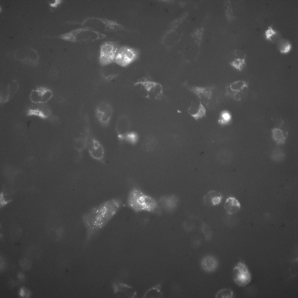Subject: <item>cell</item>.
<instances>
[{
	"mask_svg": "<svg viewBox=\"0 0 298 298\" xmlns=\"http://www.w3.org/2000/svg\"><path fill=\"white\" fill-rule=\"evenodd\" d=\"M121 200L113 198L106 201L89 209L82 216L83 223L90 237L103 228L120 209Z\"/></svg>",
	"mask_w": 298,
	"mask_h": 298,
	"instance_id": "6da1fadb",
	"label": "cell"
},
{
	"mask_svg": "<svg viewBox=\"0 0 298 298\" xmlns=\"http://www.w3.org/2000/svg\"><path fill=\"white\" fill-rule=\"evenodd\" d=\"M127 202L128 206L136 212L156 213L159 208V203L155 198L137 188L130 190Z\"/></svg>",
	"mask_w": 298,
	"mask_h": 298,
	"instance_id": "7a4b0ae2",
	"label": "cell"
},
{
	"mask_svg": "<svg viewBox=\"0 0 298 298\" xmlns=\"http://www.w3.org/2000/svg\"><path fill=\"white\" fill-rule=\"evenodd\" d=\"M138 93L144 98L150 99H158L162 95L163 88L159 83L147 80L138 81L134 84Z\"/></svg>",
	"mask_w": 298,
	"mask_h": 298,
	"instance_id": "3957f363",
	"label": "cell"
},
{
	"mask_svg": "<svg viewBox=\"0 0 298 298\" xmlns=\"http://www.w3.org/2000/svg\"><path fill=\"white\" fill-rule=\"evenodd\" d=\"M120 47L118 43L115 41H108L102 44L99 57L101 65L105 66L114 62Z\"/></svg>",
	"mask_w": 298,
	"mask_h": 298,
	"instance_id": "277c9868",
	"label": "cell"
},
{
	"mask_svg": "<svg viewBox=\"0 0 298 298\" xmlns=\"http://www.w3.org/2000/svg\"><path fill=\"white\" fill-rule=\"evenodd\" d=\"M248 84L245 81L239 80L232 82L225 88V94L237 101L242 100L246 96Z\"/></svg>",
	"mask_w": 298,
	"mask_h": 298,
	"instance_id": "5b68a950",
	"label": "cell"
},
{
	"mask_svg": "<svg viewBox=\"0 0 298 298\" xmlns=\"http://www.w3.org/2000/svg\"><path fill=\"white\" fill-rule=\"evenodd\" d=\"M139 55L138 49L127 46L120 47L115 62L122 67H126L136 60Z\"/></svg>",
	"mask_w": 298,
	"mask_h": 298,
	"instance_id": "8992f818",
	"label": "cell"
},
{
	"mask_svg": "<svg viewBox=\"0 0 298 298\" xmlns=\"http://www.w3.org/2000/svg\"><path fill=\"white\" fill-rule=\"evenodd\" d=\"M233 280L239 287H243L248 284L251 279V275L246 265L242 262H238L234 267L232 272Z\"/></svg>",
	"mask_w": 298,
	"mask_h": 298,
	"instance_id": "52a82bcc",
	"label": "cell"
},
{
	"mask_svg": "<svg viewBox=\"0 0 298 298\" xmlns=\"http://www.w3.org/2000/svg\"><path fill=\"white\" fill-rule=\"evenodd\" d=\"M53 93L50 89L44 87H38L33 89L30 95V99L33 104H44L52 98Z\"/></svg>",
	"mask_w": 298,
	"mask_h": 298,
	"instance_id": "ba28073f",
	"label": "cell"
},
{
	"mask_svg": "<svg viewBox=\"0 0 298 298\" xmlns=\"http://www.w3.org/2000/svg\"><path fill=\"white\" fill-rule=\"evenodd\" d=\"M188 89L194 94L203 104L207 106L212 98L214 87L191 86H189Z\"/></svg>",
	"mask_w": 298,
	"mask_h": 298,
	"instance_id": "9c48e42d",
	"label": "cell"
},
{
	"mask_svg": "<svg viewBox=\"0 0 298 298\" xmlns=\"http://www.w3.org/2000/svg\"><path fill=\"white\" fill-rule=\"evenodd\" d=\"M86 147L90 155L93 159L99 161H103L104 150L98 140L94 137L89 136Z\"/></svg>",
	"mask_w": 298,
	"mask_h": 298,
	"instance_id": "30bf717a",
	"label": "cell"
},
{
	"mask_svg": "<svg viewBox=\"0 0 298 298\" xmlns=\"http://www.w3.org/2000/svg\"><path fill=\"white\" fill-rule=\"evenodd\" d=\"M112 110L108 103H103L98 106L96 110V117L102 125L105 126L109 123L112 116Z\"/></svg>",
	"mask_w": 298,
	"mask_h": 298,
	"instance_id": "8fae6325",
	"label": "cell"
},
{
	"mask_svg": "<svg viewBox=\"0 0 298 298\" xmlns=\"http://www.w3.org/2000/svg\"><path fill=\"white\" fill-rule=\"evenodd\" d=\"M19 88V84L16 80H13L8 84L1 91V103L3 104L10 101L17 93Z\"/></svg>",
	"mask_w": 298,
	"mask_h": 298,
	"instance_id": "7c38bea8",
	"label": "cell"
},
{
	"mask_svg": "<svg viewBox=\"0 0 298 298\" xmlns=\"http://www.w3.org/2000/svg\"><path fill=\"white\" fill-rule=\"evenodd\" d=\"M23 53L21 55H15L17 59L22 62L29 65L35 66L38 62L39 56L36 51L34 49L27 48L23 49Z\"/></svg>",
	"mask_w": 298,
	"mask_h": 298,
	"instance_id": "4fadbf2b",
	"label": "cell"
},
{
	"mask_svg": "<svg viewBox=\"0 0 298 298\" xmlns=\"http://www.w3.org/2000/svg\"><path fill=\"white\" fill-rule=\"evenodd\" d=\"M187 112L194 118L198 120L206 116V109L200 101L196 100L191 102Z\"/></svg>",
	"mask_w": 298,
	"mask_h": 298,
	"instance_id": "5bb4252c",
	"label": "cell"
},
{
	"mask_svg": "<svg viewBox=\"0 0 298 298\" xmlns=\"http://www.w3.org/2000/svg\"><path fill=\"white\" fill-rule=\"evenodd\" d=\"M26 110L28 116H35L42 119L48 118L51 114L50 111L44 104H34Z\"/></svg>",
	"mask_w": 298,
	"mask_h": 298,
	"instance_id": "9a60e30c",
	"label": "cell"
},
{
	"mask_svg": "<svg viewBox=\"0 0 298 298\" xmlns=\"http://www.w3.org/2000/svg\"><path fill=\"white\" fill-rule=\"evenodd\" d=\"M179 202L178 198L175 195L163 196L159 199V205L168 212H172L176 208Z\"/></svg>",
	"mask_w": 298,
	"mask_h": 298,
	"instance_id": "2e32d148",
	"label": "cell"
},
{
	"mask_svg": "<svg viewBox=\"0 0 298 298\" xmlns=\"http://www.w3.org/2000/svg\"><path fill=\"white\" fill-rule=\"evenodd\" d=\"M200 264L202 269L207 273H211L215 271L218 265L217 259L211 255L204 256L201 259Z\"/></svg>",
	"mask_w": 298,
	"mask_h": 298,
	"instance_id": "e0dca14e",
	"label": "cell"
},
{
	"mask_svg": "<svg viewBox=\"0 0 298 298\" xmlns=\"http://www.w3.org/2000/svg\"><path fill=\"white\" fill-rule=\"evenodd\" d=\"M223 197L222 194L220 192L212 190L208 192L204 196L203 201L206 205L216 206L221 203Z\"/></svg>",
	"mask_w": 298,
	"mask_h": 298,
	"instance_id": "ac0fdd59",
	"label": "cell"
},
{
	"mask_svg": "<svg viewBox=\"0 0 298 298\" xmlns=\"http://www.w3.org/2000/svg\"><path fill=\"white\" fill-rule=\"evenodd\" d=\"M224 207L228 214H232L239 211L241 207V204L235 197L230 196L226 199L224 204Z\"/></svg>",
	"mask_w": 298,
	"mask_h": 298,
	"instance_id": "d6986e66",
	"label": "cell"
},
{
	"mask_svg": "<svg viewBox=\"0 0 298 298\" xmlns=\"http://www.w3.org/2000/svg\"><path fill=\"white\" fill-rule=\"evenodd\" d=\"M272 137L277 144L285 143L286 138L284 136L283 131L279 128H274L272 130Z\"/></svg>",
	"mask_w": 298,
	"mask_h": 298,
	"instance_id": "ffe728a7",
	"label": "cell"
},
{
	"mask_svg": "<svg viewBox=\"0 0 298 298\" xmlns=\"http://www.w3.org/2000/svg\"><path fill=\"white\" fill-rule=\"evenodd\" d=\"M231 120L232 116L229 111L227 110H224L220 113L218 119V122L220 125L224 126L229 124Z\"/></svg>",
	"mask_w": 298,
	"mask_h": 298,
	"instance_id": "44dd1931",
	"label": "cell"
},
{
	"mask_svg": "<svg viewBox=\"0 0 298 298\" xmlns=\"http://www.w3.org/2000/svg\"><path fill=\"white\" fill-rule=\"evenodd\" d=\"M230 64L237 70L241 71L246 65L245 58H235L230 62Z\"/></svg>",
	"mask_w": 298,
	"mask_h": 298,
	"instance_id": "7402d4cb",
	"label": "cell"
},
{
	"mask_svg": "<svg viewBox=\"0 0 298 298\" xmlns=\"http://www.w3.org/2000/svg\"><path fill=\"white\" fill-rule=\"evenodd\" d=\"M203 28L202 27L195 29L191 33V36L197 46L201 44L203 34Z\"/></svg>",
	"mask_w": 298,
	"mask_h": 298,
	"instance_id": "603a6c76",
	"label": "cell"
},
{
	"mask_svg": "<svg viewBox=\"0 0 298 298\" xmlns=\"http://www.w3.org/2000/svg\"><path fill=\"white\" fill-rule=\"evenodd\" d=\"M233 296V291L228 288L220 290L215 295L216 298H232Z\"/></svg>",
	"mask_w": 298,
	"mask_h": 298,
	"instance_id": "cb8c5ba5",
	"label": "cell"
},
{
	"mask_svg": "<svg viewBox=\"0 0 298 298\" xmlns=\"http://www.w3.org/2000/svg\"><path fill=\"white\" fill-rule=\"evenodd\" d=\"M291 45L288 41L284 40L280 42L279 44V49L282 54H286L290 51Z\"/></svg>",
	"mask_w": 298,
	"mask_h": 298,
	"instance_id": "d4e9b609",
	"label": "cell"
},
{
	"mask_svg": "<svg viewBox=\"0 0 298 298\" xmlns=\"http://www.w3.org/2000/svg\"><path fill=\"white\" fill-rule=\"evenodd\" d=\"M160 286L159 285L154 287L148 291L145 295V296H161V293L160 290Z\"/></svg>",
	"mask_w": 298,
	"mask_h": 298,
	"instance_id": "484cf974",
	"label": "cell"
},
{
	"mask_svg": "<svg viewBox=\"0 0 298 298\" xmlns=\"http://www.w3.org/2000/svg\"><path fill=\"white\" fill-rule=\"evenodd\" d=\"M277 32L272 27L270 26L265 31V35L266 38L269 40H272V38L276 34Z\"/></svg>",
	"mask_w": 298,
	"mask_h": 298,
	"instance_id": "4316f807",
	"label": "cell"
},
{
	"mask_svg": "<svg viewBox=\"0 0 298 298\" xmlns=\"http://www.w3.org/2000/svg\"><path fill=\"white\" fill-rule=\"evenodd\" d=\"M61 0H55L53 1L49 2V5L51 7H56L61 2Z\"/></svg>",
	"mask_w": 298,
	"mask_h": 298,
	"instance_id": "83f0119b",
	"label": "cell"
}]
</instances>
